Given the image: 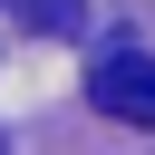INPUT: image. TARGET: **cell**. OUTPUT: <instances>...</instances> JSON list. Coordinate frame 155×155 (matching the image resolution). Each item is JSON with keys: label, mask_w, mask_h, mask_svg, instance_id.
I'll return each instance as SVG.
<instances>
[{"label": "cell", "mask_w": 155, "mask_h": 155, "mask_svg": "<svg viewBox=\"0 0 155 155\" xmlns=\"http://www.w3.org/2000/svg\"><path fill=\"white\" fill-rule=\"evenodd\" d=\"M0 10H19V19H39L48 39H68V29H78V0H0Z\"/></svg>", "instance_id": "7a4b0ae2"}, {"label": "cell", "mask_w": 155, "mask_h": 155, "mask_svg": "<svg viewBox=\"0 0 155 155\" xmlns=\"http://www.w3.org/2000/svg\"><path fill=\"white\" fill-rule=\"evenodd\" d=\"M87 97L116 116V126H155V58L145 48H107L87 68Z\"/></svg>", "instance_id": "6da1fadb"}]
</instances>
